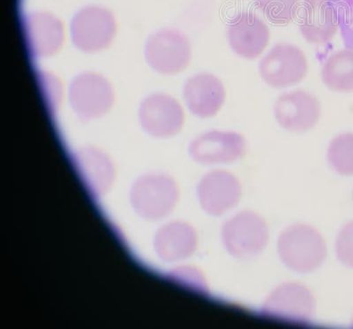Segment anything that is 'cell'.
Listing matches in <instances>:
<instances>
[{"label": "cell", "mask_w": 353, "mask_h": 329, "mask_svg": "<svg viewBox=\"0 0 353 329\" xmlns=\"http://www.w3.org/2000/svg\"><path fill=\"white\" fill-rule=\"evenodd\" d=\"M190 153L201 163H231L245 157L247 141L236 132L210 131L195 139Z\"/></svg>", "instance_id": "obj_8"}, {"label": "cell", "mask_w": 353, "mask_h": 329, "mask_svg": "<svg viewBox=\"0 0 353 329\" xmlns=\"http://www.w3.org/2000/svg\"><path fill=\"white\" fill-rule=\"evenodd\" d=\"M259 71L261 78L269 86L289 88L299 84L307 76V59L299 47L279 43L261 60Z\"/></svg>", "instance_id": "obj_4"}, {"label": "cell", "mask_w": 353, "mask_h": 329, "mask_svg": "<svg viewBox=\"0 0 353 329\" xmlns=\"http://www.w3.org/2000/svg\"><path fill=\"white\" fill-rule=\"evenodd\" d=\"M183 97L189 110L201 119L216 116L226 99V90L216 76L201 72L189 78L183 88Z\"/></svg>", "instance_id": "obj_10"}, {"label": "cell", "mask_w": 353, "mask_h": 329, "mask_svg": "<svg viewBox=\"0 0 353 329\" xmlns=\"http://www.w3.org/2000/svg\"><path fill=\"white\" fill-rule=\"evenodd\" d=\"M255 3L268 20L279 25L291 23L301 5L299 0H255Z\"/></svg>", "instance_id": "obj_16"}, {"label": "cell", "mask_w": 353, "mask_h": 329, "mask_svg": "<svg viewBox=\"0 0 353 329\" xmlns=\"http://www.w3.org/2000/svg\"><path fill=\"white\" fill-rule=\"evenodd\" d=\"M321 80L330 90L353 91V49L339 50L331 55L321 69Z\"/></svg>", "instance_id": "obj_14"}, {"label": "cell", "mask_w": 353, "mask_h": 329, "mask_svg": "<svg viewBox=\"0 0 353 329\" xmlns=\"http://www.w3.org/2000/svg\"><path fill=\"white\" fill-rule=\"evenodd\" d=\"M117 24L114 17L106 8L86 6L72 17L70 25L72 42L87 53L108 48L114 40Z\"/></svg>", "instance_id": "obj_3"}, {"label": "cell", "mask_w": 353, "mask_h": 329, "mask_svg": "<svg viewBox=\"0 0 353 329\" xmlns=\"http://www.w3.org/2000/svg\"><path fill=\"white\" fill-rule=\"evenodd\" d=\"M69 103L81 119L90 120L108 112L115 94L110 82L103 75L84 72L75 76L68 88Z\"/></svg>", "instance_id": "obj_2"}, {"label": "cell", "mask_w": 353, "mask_h": 329, "mask_svg": "<svg viewBox=\"0 0 353 329\" xmlns=\"http://www.w3.org/2000/svg\"><path fill=\"white\" fill-rule=\"evenodd\" d=\"M39 84L44 100L48 104L50 109H58L62 100L61 81L50 72H43L39 75Z\"/></svg>", "instance_id": "obj_17"}, {"label": "cell", "mask_w": 353, "mask_h": 329, "mask_svg": "<svg viewBox=\"0 0 353 329\" xmlns=\"http://www.w3.org/2000/svg\"><path fill=\"white\" fill-rule=\"evenodd\" d=\"M321 113L319 100L305 90L283 94L274 106L276 121L290 132H307L314 128L319 121Z\"/></svg>", "instance_id": "obj_6"}, {"label": "cell", "mask_w": 353, "mask_h": 329, "mask_svg": "<svg viewBox=\"0 0 353 329\" xmlns=\"http://www.w3.org/2000/svg\"><path fill=\"white\" fill-rule=\"evenodd\" d=\"M336 252L343 264L353 268V221L346 224L339 233Z\"/></svg>", "instance_id": "obj_18"}, {"label": "cell", "mask_w": 353, "mask_h": 329, "mask_svg": "<svg viewBox=\"0 0 353 329\" xmlns=\"http://www.w3.org/2000/svg\"><path fill=\"white\" fill-rule=\"evenodd\" d=\"M283 261L297 270H314L325 256V246L318 234L308 230L286 232L281 239Z\"/></svg>", "instance_id": "obj_12"}, {"label": "cell", "mask_w": 353, "mask_h": 329, "mask_svg": "<svg viewBox=\"0 0 353 329\" xmlns=\"http://www.w3.org/2000/svg\"><path fill=\"white\" fill-rule=\"evenodd\" d=\"M138 113L141 126L154 135H174L181 131L185 123L181 104L165 93H154L144 98Z\"/></svg>", "instance_id": "obj_5"}, {"label": "cell", "mask_w": 353, "mask_h": 329, "mask_svg": "<svg viewBox=\"0 0 353 329\" xmlns=\"http://www.w3.org/2000/svg\"><path fill=\"white\" fill-rule=\"evenodd\" d=\"M144 55L154 71L165 75L178 74L190 64L191 43L181 31L163 28L148 38Z\"/></svg>", "instance_id": "obj_1"}, {"label": "cell", "mask_w": 353, "mask_h": 329, "mask_svg": "<svg viewBox=\"0 0 353 329\" xmlns=\"http://www.w3.org/2000/svg\"><path fill=\"white\" fill-rule=\"evenodd\" d=\"M227 37L233 52L245 59H254L263 54L271 37L266 23L250 12H239L232 19Z\"/></svg>", "instance_id": "obj_7"}, {"label": "cell", "mask_w": 353, "mask_h": 329, "mask_svg": "<svg viewBox=\"0 0 353 329\" xmlns=\"http://www.w3.org/2000/svg\"><path fill=\"white\" fill-rule=\"evenodd\" d=\"M327 160L336 172L345 176L353 175V134L347 132L336 136L330 142Z\"/></svg>", "instance_id": "obj_15"}, {"label": "cell", "mask_w": 353, "mask_h": 329, "mask_svg": "<svg viewBox=\"0 0 353 329\" xmlns=\"http://www.w3.org/2000/svg\"><path fill=\"white\" fill-rule=\"evenodd\" d=\"M247 217V227L241 226L239 220L227 223L226 243L236 255L251 256L257 254L266 241V232L264 226L257 218H253L249 223Z\"/></svg>", "instance_id": "obj_13"}, {"label": "cell", "mask_w": 353, "mask_h": 329, "mask_svg": "<svg viewBox=\"0 0 353 329\" xmlns=\"http://www.w3.org/2000/svg\"><path fill=\"white\" fill-rule=\"evenodd\" d=\"M23 34L28 52L34 58H48L62 48L65 31L62 22L46 12H34L23 21Z\"/></svg>", "instance_id": "obj_9"}, {"label": "cell", "mask_w": 353, "mask_h": 329, "mask_svg": "<svg viewBox=\"0 0 353 329\" xmlns=\"http://www.w3.org/2000/svg\"><path fill=\"white\" fill-rule=\"evenodd\" d=\"M299 30L307 43L330 42L339 30V18L330 0H304Z\"/></svg>", "instance_id": "obj_11"}]
</instances>
